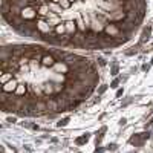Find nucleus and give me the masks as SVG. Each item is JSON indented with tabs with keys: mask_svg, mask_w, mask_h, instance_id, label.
<instances>
[{
	"mask_svg": "<svg viewBox=\"0 0 153 153\" xmlns=\"http://www.w3.org/2000/svg\"><path fill=\"white\" fill-rule=\"evenodd\" d=\"M100 84L89 57L43 43L2 49V110L22 118L57 117L80 107Z\"/></svg>",
	"mask_w": 153,
	"mask_h": 153,
	"instance_id": "1",
	"label": "nucleus"
},
{
	"mask_svg": "<svg viewBox=\"0 0 153 153\" xmlns=\"http://www.w3.org/2000/svg\"><path fill=\"white\" fill-rule=\"evenodd\" d=\"M117 84H118V80H115V81L112 83V87H117Z\"/></svg>",
	"mask_w": 153,
	"mask_h": 153,
	"instance_id": "4",
	"label": "nucleus"
},
{
	"mask_svg": "<svg viewBox=\"0 0 153 153\" xmlns=\"http://www.w3.org/2000/svg\"><path fill=\"white\" fill-rule=\"evenodd\" d=\"M146 0H3L9 26L23 37L68 49L103 51L130 42L143 25Z\"/></svg>",
	"mask_w": 153,
	"mask_h": 153,
	"instance_id": "2",
	"label": "nucleus"
},
{
	"mask_svg": "<svg viewBox=\"0 0 153 153\" xmlns=\"http://www.w3.org/2000/svg\"><path fill=\"white\" fill-rule=\"evenodd\" d=\"M87 135H84V136H81V138H78V139H76V144H78V146H81V144H84V143H87Z\"/></svg>",
	"mask_w": 153,
	"mask_h": 153,
	"instance_id": "3",
	"label": "nucleus"
}]
</instances>
